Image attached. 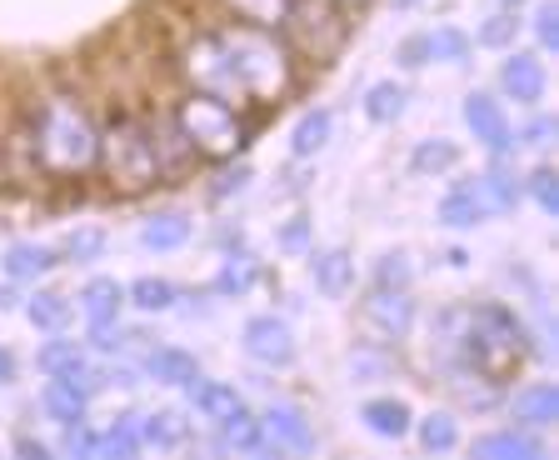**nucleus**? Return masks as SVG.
Wrapping results in <instances>:
<instances>
[{
  "label": "nucleus",
  "instance_id": "51",
  "mask_svg": "<svg viewBox=\"0 0 559 460\" xmlns=\"http://www.w3.org/2000/svg\"><path fill=\"white\" fill-rule=\"evenodd\" d=\"M340 5H345V11H349V15H360V11H370L374 0H340Z\"/></svg>",
  "mask_w": 559,
  "mask_h": 460
},
{
  "label": "nucleus",
  "instance_id": "17",
  "mask_svg": "<svg viewBox=\"0 0 559 460\" xmlns=\"http://www.w3.org/2000/svg\"><path fill=\"white\" fill-rule=\"evenodd\" d=\"M310 281L320 295L340 300V295L355 291V256L345 246H330V250H310Z\"/></svg>",
  "mask_w": 559,
  "mask_h": 460
},
{
  "label": "nucleus",
  "instance_id": "53",
  "mask_svg": "<svg viewBox=\"0 0 559 460\" xmlns=\"http://www.w3.org/2000/svg\"><path fill=\"white\" fill-rule=\"evenodd\" d=\"M524 0H495V11H520Z\"/></svg>",
  "mask_w": 559,
  "mask_h": 460
},
{
  "label": "nucleus",
  "instance_id": "4",
  "mask_svg": "<svg viewBox=\"0 0 559 460\" xmlns=\"http://www.w3.org/2000/svg\"><path fill=\"white\" fill-rule=\"evenodd\" d=\"M95 176L105 180L110 196L120 201H135L145 190L160 186V161H155V145L145 135V120L135 106L116 101V106L100 116V155H95Z\"/></svg>",
  "mask_w": 559,
  "mask_h": 460
},
{
  "label": "nucleus",
  "instance_id": "8",
  "mask_svg": "<svg viewBox=\"0 0 559 460\" xmlns=\"http://www.w3.org/2000/svg\"><path fill=\"white\" fill-rule=\"evenodd\" d=\"M360 320H365V331L374 335L380 345H400L409 341V331H415V295L409 291H384V285H374L370 295L360 300Z\"/></svg>",
  "mask_w": 559,
  "mask_h": 460
},
{
  "label": "nucleus",
  "instance_id": "40",
  "mask_svg": "<svg viewBox=\"0 0 559 460\" xmlns=\"http://www.w3.org/2000/svg\"><path fill=\"white\" fill-rule=\"evenodd\" d=\"M514 36H520V15H514V11H495V15H485V25L475 31V46H485V50H510Z\"/></svg>",
  "mask_w": 559,
  "mask_h": 460
},
{
  "label": "nucleus",
  "instance_id": "27",
  "mask_svg": "<svg viewBox=\"0 0 559 460\" xmlns=\"http://www.w3.org/2000/svg\"><path fill=\"white\" fill-rule=\"evenodd\" d=\"M190 236H195V221L180 211H160L140 225V246L145 250H180V246H190Z\"/></svg>",
  "mask_w": 559,
  "mask_h": 460
},
{
  "label": "nucleus",
  "instance_id": "49",
  "mask_svg": "<svg viewBox=\"0 0 559 460\" xmlns=\"http://www.w3.org/2000/svg\"><path fill=\"white\" fill-rule=\"evenodd\" d=\"M15 456H25V460H46V456H50V446H46V440H35L31 430H21V436H15Z\"/></svg>",
  "mask_w": 559,
  "mask_h": 460
},
{
  "label": "nucleus",
  "instance_id": "19",
  "mask_svg": "<svg viewBox=\"0 0 559 460\" xmlns=\"http://www.w3.org/2000/svg\"><path fill=\"white\" fill-rule=\"evenodd\" d=\"M360 421H365V430L380 440H405L409 425H415V411H409L400 396H370V401L360 405Z\"/></svg>",
  "mask_w": 559,
  "mask_h": 460
},
{
  "label": "nucleus",
  "instance_id": "23",
  "mask_svg": "<svg viewBox=\"0 0 559 460\" xmlns=\"http://www.w3.org/2000/svg\"><path fill=\"white\" fill-rule=\"evenodd\" d=\"M215 430H221V450H240V456H270V450H275L250 405H240V411H235L230 421H221Z\"/></svg>",
  "mask_w": 559,
  "mask_h": 460
},
{
  "label": "nucleus",
  "instance_id": "7",
  "mask_svg": "<svg viewBox=\"0 0 559 460\" xmlns=\"http://www.w3.org/2000/svg\"><path fill=\"white\" fill-rule=\"evenodd\" d=\"M175 75L186 91H210L240 106V91H235V75H230V60H225V46L215 36V25H200V31H186L180 46H175Z\"/></svg>",
  "mask_w": 559,
  "mask_h": 460
},
{
  "label": "nucleus",
  "instance_id": "46",
  "mask_svg": "<svg viewBox=\"0 0 559 460\" xmlns=\"http://www.w3.org/2000/svg\"><path fill=\"white\" fill-rule=\"evenodd\" d=\"M395 66H400V71H425V66H430V40H425V36H405L395 46Z\"/></svg>",
  "mask_w": 559,
  "mask_h": 460
},
{
  "label": "nucleus",
  "instance_id": "2",
  "mask_svg": "<svg viewBox=\"0 0 559 460\" xmlns=\"http://www.w3.org/2000/svg\"><path fill=\"white\" fill-rule=\"evenodd\" d=\"M215 36H221L225 60H230L240 106L270 110V106H280V101H290V91L300 85V56L285 46V36H280L275 25L221 21Z\"/></svg>",
  "mask_w": 559,
  "mask_h": 460
},
{
  "label": "nucleus",
  "instance_id": "30",
  "mask_svg": "<svg viewBox=\"0 0 559 460\" xmlns=\"http://www.w3.org/2000/svg\"><path fill=\"white\" fill-rule=\"evenodd\" d=\"M475 190H479V201H485V211L489 215H510L514 205H520V176L514 170H504V166H489L485 176H475Z\"/></svg>",
  "mask_w": 559,
  "mask_h": 460
},
{
  "label": "nucleus",
  "instance_id": "39",
  "mask_svg": "<svg viewBox=\"0 0 559 460\" xmlns=\"http://www.w3.org/2000/svg\"><path fill=\"white\" fill-rule=\"evenodd\" d=\"M215 11H221L225 21L275 25V31H280V11H285V0H215Z\"/></svg>",
  "mask_w": 559,
  "mask_h": 460
},
{
  "label": "nucleus",
  "instance_id": "22",
  "mask_svg": "<svg viewBox=\"0 0 559 460\" xmlns=\"http://www.w3.org/2000/svg\"><path fill=\"white\" fill-rule=\"evenodd\" d=\"M35 370H40V376H91V345L66 341V335L56 331V341H46L35 351Z\"/></svg>",
  "mask_w": 559,
  "mask_h": 460
},
{
  "label": "nucleus",
  "instance_id": "35",
  "mask_svg": "<svg viewBox=\"0 0 559 460\" xmlns=\"http://www.w3.org/2000/svg\"><path fill=\"white\" fill-rule=\"evenodd\" d=\"M405 101H409V91L400 81H374L370 91H365V120H374V126H395V120L405 116Z\"/></svg>",
  "mask_w": 559,
  "mask_h": 460
},
{
  "label": "nucleus",
  "instance_id": "3",
  "mask_svg": "<svg viewBox=\"0 0 559 460\" xmlns=\"http://www.w3.org/2000/svg\"><path fill=\"white\" fill-rule=\"evenodd\" d=\"M535 335L514 316V306L504 300H479L465 310V331H460V370H475L489 386H510L520 376V366L535 355Z\"/></svg>",
  "mask_w": 559,
  "mask_h": 460
},
{
  "label": "nucleus",
  "instance_id": "32",
  "mask_svg": "<svg viewBox=\"0 0 559 460\" xmlns=\"http://www.w3.org/2000/svg\"><path fill=\"white\" fill-rule=\"evenodd\" d=\"M175 300H180V291L165 275H140L126 285V306L145 310V316H165V310H175Z\"/></svg>",
  "mask_w": 559,
  "mask_h": 460
},
{
  "label": "nucleus",
  "instance_id": "36",
  "mask_svg": "<svg viewBox=\"0 0 559 460\" xmlns=\"http://www.w3.org/2000/svg\"><path fill=\"white\" fill-rule=\"evenodd\" d=\"M105 246H110V236H105L100 225H75L56 246V256H60V266H91V260L105 256Z\"/></svg>",
  "mask_w": 559,
  "mask_h": 460
},
{
  "label": "nucleus",
  "instance_id": "37",
  "mask_svg": "<svg viewBox=\"0 0 559 460\" xmlns=\"http://www.w3.org/2000/svg\"><path fill=\"white\" fill-rule=\"evenodd\" d=\"M425 40H430V60H444V66H469V56H475V36L460 25H435V31H425Z\"/></svg>",
  "mask_w": 559,
  "mask_h": 460
},
{
  "label": "nucleus",
  "instance_id": "10",
  "mask_svg": "<svg viewBox=\"0 0 559 460\" xmlns=\"http://www.w3.org/2000/svg\"><path fill=\"white\" fill-rule=\"evenodd\" d=\"M460 116H465V126H469V135H475L479 145H485L495 161H504V155L514 151V126H510V116H504V106L495 101L489 91H469L465 95V106H460Z\"/></svg>",
  "mask_w": 559,
  "mask_h": 460
},
{
  "label": "nucleus",
  "instance_id": "41",
  "mask_svg": "<svg viewBox=\"0 0 559 460\" xmlns=\"http://www.w3.org/2000/svg\"><path fill=\"white\" fill-rule=\"evenodd\" d=\"M520 190H524V196H530V201H535L545 215H559V176H555V166H535L530 176L520 180Z\"/></svg>",
  "mask_w": 559,
  "mask_h": 460
},
{
  "label": "nucleus",
  "instance_id": "44",
  "mask_svg": "<svg viewBox=\"0 0 559 460\" xmlns=\"http://www.w3.org/2000/svg\"><path fill=\"white\" fill-rule=\"evenodd\" d=\"M535 40H539V50H559V5L555 0H539L535 5Z\"/></svg>",
  "mask_w": 559,
  "mask_h": 460
},
{
  "label": "nucleus",
  "instance_id": "47",
  "mask_svg": "<svg viewBox=\"0 0 559 460\" xmlns=\"http://www.w3.org/2000/svg\"><path fill=\"white\" fill-rule=\"evenodd\" d=\"M280 250H295V256H300V250H310V221H305V215H290V221L280 225Z\"/></svg>",
  "mask_w": 559,
  "mask_h": 460
},
{
  "label": "nucleus",
  "instance_id": "45",
  "mask_svg": "<svg viewBox=\"0 0 559 460\" xmlns=\"http://www.w3.org/2000/svg\"><path fill=\"white\" fill-rule=\"evenodd\" d=\"M250 186V166L245 161H235V170H230V161H225V170L215 176V186H210V201H225V196H240V190Z\"/></svg>",
  "mask_w": 559,
  "mask_h": 460
},
{
  "label": "nucleus",
  "instance_id": "14",
  "mask_svg": "<svg viewBox=\"0 0 559 460\" xmlns=\"http://www.w3.org/2000/svg\"><path fill=\"white\" fill-rule=\"evenodd\" d=\"M260 425H265V436L275 450H295V456H310L314 450V425L310 415L300 411V405L290 401H275L265 415H260Z\"/></svg>",
  "mask_w": 559,
  "mask_h": 460
},
{
  "label": "nucleus",
  "instance_id": "20",
  "mask_svg": "<svg viewBox=\"0 0 559 460\" xmlns=\"http://www.w3.org/2000/svg\"><path fill=\"white\" fill-rule=\"evenodd\" d=\"M186 390H190V405H195V415H200V421H210V425L230 421V415L245 405V396L230 386V380H205V376H195Z\"/></svg>",
  "mask_w": 559,
  "mask_h": 460
},
{
  "label": "nucleus",
  "instance_id": "16",
  "mask_svg": "<svg viewBox=\"0 0 559 460\" xmlns=\"http://www.w3.org/2000/svg\"><path fill=\"white\" fill-rule=\"evenodd\" d=\"M56 266H60L56 246H40V240H15V246H5V256H0V271H5V281H15V285L46 281Z\"/></svg>",
  "mask_w": 559,
  "mask_h": 460
},
{
  "label": "nucleus",
  "instance_id": "38",
  "mask_svg": "<svg viewBox=\"0 0 559 460\" xmlns=\"http://www.w3.org/2000/svg\"><path fill=\"white\" fill-rule=\"evenodd\" d=\"M91 456H116V460H130L140 456V436H135V415H120L116 425L95 430V450Z\"/></svg>",
  "mask_w": 559,
  "mask_h": 460
},
{
  "label": "nucleus",
  "instance_id": "33",
  "mask_svg": "<svg viewBox=\"0 0 559 460\" xmlns=\"http://www.w3.org/2000/svg\"><path fill=\"white\" fill-rule=\"evenodd\" d=\"M454 166H460V145L444 141V135L415 141V151H409V170H415V176H450Z\"/></svg>",
  "mask_w": 559,
  "mask_h": 460
},
{
  "label": "nucleus",
  "instance_id": "54",
  "mask_svg": "<svg viewBox=\"0 0 559 460\" xmlns=\"http://www.w3.org/2000/svg\"><path fill=\"white\" fill-rule=\"evenodd\" d=\"M390 5H395V11H415L419 0H390Z\"/></svg>",
  "mask_w": 559,
  "mask_h": 460
},
{
  "label": "nucleus",
  "instance_id": "12",
  "mask_svg": "<svg viewBox=\"0 0 559 460\" xmlns=\"http://www.w3.org/2000/svg\"><path fill=\"white\" fill-rule=\"evenodd\" d=\"M140 120H145V135H151V145H155V161H160V176H165V180L186 176L190 166H200L195 155H190L186 135L175 130L170 106H145V110H140Z\"/></svg>",
  "mask_w": 559,
  "mask_h": 460
},
{
  "label": "nucleus",
  "instance_id": "43",
  "mask_svg": "<svg viewBox=\"0 0 559 460\" xmlns=\"http://www.w3.org/2000/svg\"><path fill=\"white\" fill-rule=\"evenodd\" d=\"M374 285H384V291H409L415 285V266H409L405 250H384L374 260Z\"/></svg>",
  "mask_w": 559,
  "mask_h": 460
},
{
  "label": "nucleus",
  "instance_id": "26",
  "mask_svg": "<svg viewBox=\"0 0 559 460\" xmlns=\"http://www.w3.org/2000/svg\"><path fill=\"white\" fill-rule=\"evenodd\" d=\"M330 135H335V110H325V106L305 110L290 130V155L295 161H310V155H320L330 145Z\"/></svg>",
  "mask_w": 559,
  "mask_h": 460
},
{
  "label": "nucleus",
  "instance_id": "21",
  "mask_svg": "<svg viewBox=\"0 0 559 460\" xmlns=\"http://www.w3.org/2000/svg\"><path fill=\"white\" fill-rule=\"evenodd\" d=\"M469 456L475 460H539L545 456V446L535 440V430H489V436H479L475 446H469Z\"/></svg>",
  "mask_w": 559,
  "mask_h": 460
},
{
  "label": "nucleus",
  "instance_id": "6",
  "mask_svg": "<svg viewBox=\"0 0 559 460\" xmlns=\"http://www.w3.org/2000/svg\"><path fill=\"white\" fill-rule=\"evenodd\" d=\"M349 31H355V15L340 0H285V11H280L285 46L310 66H330L345 50Z\"/></svg>",
  "mask_w": 559,
  "mask_h": 460
},
{
  "label": "nucleus",
  "instance_id": "1",
  "mask_svg": "<svg viewBox=\"0 0 559 460\" xmlns=\"http://www.w3.org/2000/svg\"><path fill=\"white\" fill-rule=\"evenodd\" d=\"M31 141H35V166L40 180L56 186H81L95 176V155H100V120L91 116L81 95L50 91L40 95L31 110Z\"/></svg>",
  "mask_w": 559,
  "mask_h": 460
},
{
  "label": "nucleus",
  "instance_id": "42",
  "mask_svg": "<svg viewBox=\"0 0 559 460\" xmlns=\"http://www.w3.org/2000/svg\"><path fill=\"white\" fill-rule=\"evenodd\" d=\"M130 341H140V335L126 331L120 320H91V335H85V345H91L95 355H126Z\"/></svg>",
  "mask_w": 559,
  "mask_h": 460
},
{
  "label": "nucleus",
  "instance_id": "9",
  "mask_svg": "<svg viewBox=\"0 0 559 460\" xmlns=\"http://www.w3.org/2000/svg\"><path fill=\"white\" fill-rule=\"evenodd\" d=\"M240 345H245V355L265 370L295 366V331H290V320H280V316H250L240 331Z\"/></svg>",
  "mask_w": 559,
  "mask_h": 460
},
{
  "label": "nucleus",
  "instance_id": "15",
  "mask_svg": "<svg viewBox=\"0 0 559 460\" xmlns=\"http://www.w3.org/2000/svg\"><path fill=\"white\" fill-rule=\"evenodd\" d=\"M510 415L520 430H549L559 421V390L549 380H530V386L510 390Z\"/></svg>",
  "mask_w": 559,
  "mask_h": 460
},
{
  "label": "nucleus",
  "instance_id": "50",
  "mask_svg": "<svg viewBox=\"0 0 559 460\" xmlns=\"http://www.w3.org/2000/svg\"><path fill=\"white\" fill-rule=\"evenodd\" d=\"M15 376H21V361L11 355V345H0V386H15Z\"/></svg>",
  "mask_w": 559,
  "mask_h": 460
},
{
  "label": "nucleus",
  "instance_id": "5",
  "mask_svg": "<svg viewBox=\"0 0 559 460\" xmlns=\"http://www.w3.org/2000/svg\"><path fill=\"white\" fill-rule=\"evenodd\" d=\"M170 120L186 135L190 155H195L200 166L235 161L250 145V130H255V120L245 116V106H230V101H221V95H210V91H180L170 101Z\"/></svg>",
  "mask_w": 559,
  "mask_h": 460
},
{
  "label": "nucleus",
  "instance_id": "52",
  "mask_svg": "<svg viewBox=\"0 0 559 460\" xmlns=\"http://www.w3.org/2000/svg\"><path fill=\"white\" fill-rule=\"evenodd\" d=\"M15 306V295H11V285H0V310H11Z\"/></svg>",
  "mask_w": 559,
  "mask_h": 460
},
{
  "label": "nucleus",
  "instance_id": "31",
  "mask_svg": "<svg viewBox=\"0 0 559 460\" xmlns=\"http://www.w3.org/2000/svg\"><path fill=\"white\" fill-rule=\"evenodd\" d=\"M70 316H75V300L70 295H60V291H35L31 300H25V320H31L35 331H66L70 326Z\"/></svg>",
  "mask_w": 559,
  "mask_h": 460
},
{
  "label": "nucleus",
  "instance_id": "34",
  "mask_svg": "<svg viewBox=\"0 0 559 460\" xmlns=\"http://www.w3.org/2000/svg\"><path fill=\"white\" fill-rule=\"evenodd\" d=\"M260 281V266L245 250H235V256L221 260V271H215V295H225V300H240V295H250Z\"/></svg>",
  "mask_w": 559,
  "mask_h": 460
},
{
  "label": "nucleus",
  "instance_id": "28",
  "mask_svg": "<svg viewBox=\"0 0 559 460\" xmlns=\"http://www.w3.org/2000/svg\"><path fill=\"white\" fill-rule=\"evenodd\" d=\"M135 436H140V450H180L190 440L186 421L175 411H151V415H135Z\"/></svg>",
  "mask_w": 559,
  "mask_h": 460
},
{
  "label": "nucleus",
  "instance_id": "11",
  "mask_svg": "<svg viewBox=\"0 0 559 460\" xmlns=\"http://www.w3.org/2000/svg\"><path fill=\"white\" fill-rule=\"evenodd\" d=\"M500 95L504 101H514V106H530L535 110L539 101L549 95V71H545V60L535 56V50H514L500 60Z\"/></svg>",
  "mask_w": 559,
  "mask_h": 460
},
{
  "label": "nucleus",
  "instance_id": "25",
  "mask_svg": "<svg viewBox=\"0 0 559 460\" xmlns=\"http://www.w3.org/2000/svg\"><path fill=\"white\" fill-rule=\"evenodd\" d=\"M75 306H81L85 320H120V310H126V285H120L116 275H91V281L81 285V295H75Z\"/></svg>",
  "mask_w": 559,
  "mask_h": 460
},
{
  "label": "nucleus",
  "instance_id": "13",
  "mask_svg": "<svg viewBox=\"0 0 559 460\" xmlns=\"http://www.w3.org/2000/svg\"><path fill=\"white\" fill-rule=\"evenodd\" d=\"M91 376H46V390H40V411L56 425H81L91 415Z\"/></svg>",
  "mask_w": 559,
  "mask_h": 460
},
{
  "label": "nucleus",
  "instance_id": "48",
  "mask_svg": "<svg viewBox=\"0 0 559 460\" xmlns=\"http://www.w3.org/2000/svg\"><path fill=\"white\" fill-rule=\"evenodd\" d=\"M514 141H520V145H549V141H555V116H535L530 126L520 130V135H514Z\"/></svg>",
  "mask_w": 559,
  "mask_h": 460
},
{
  "label": "nucleus",
  "instance_id": "24",
  "mask_svg": "<svg viewBox=\"0 0 559 460\" xmlns=\"http://www.w3.org/2000/svg\"><path fill=\"white\" fill-rule=\"evenodd\" d=\"M479 221H489V211H485V201H479L475 180H454L440 196V225H450V231H475Z\"/></svg>",
  "mask_w": 559,
  "mask_h": 460
},
{
  "label": "nucleus",
  "instance_id": "18",
  "mask_svg": "<svg viewBox=\"0 0 559 460\" xmlns=\"http://www.w3.org/2000/svg\"><path fill=\"white\" fill-rule=\"evenodd\" d=\"M140 370L155 380V386H190L200 376V361L186 351V345H151Z\"/></svg>",
  "mask_w": 559,
  "mask_h": 460
},
{
  "label": "nucleus",
  "instance_id": "29",
  "mask_svg": "<svg viewBox=\"0 0 559 460\" xmlns=\"http://www.w3.org/2000/svg\"><path fill=\"white\" fill-rule=\"evenodd\" d=\"M409 430H415V440H419L425 456H450V450H460V421H454V411L419 415Z\"/></svg>",
  "mask_w": 559,
  "mask_h": 460
}]
</instances>
